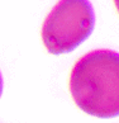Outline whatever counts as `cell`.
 Segmentation results:
<instances>
[{"label": "cell", "instance_id": "obj_1", "mask_svg": "<svg viewBox=\"0 0 119 123\" xmlns=\"http://www.w3.org/2000/svg\"><path fill=\"white\" fill-rule=\"evenodd\" d=\"M70 93L82 112L96 118L119 116V53L95 49L71 70Z\"/></svg>", "mask_w": 119, "mask_h": 123}, {"label": "cell", "instance_id": "obj_2", "mask_svg": "<svg viewBox=\"0 0 119 123\" xmlns=\"http://www.w3.org/2000/svg\"><path fill=\"white\" fill-rule=\"evenodd\" d=\"M94 23L89 0H60L44 19L42 41L52 55L71 52L89 38Z\"/></svg>", "mask_w": 119, "mask_h": 123}, {"label": "cell", "instance_id": "obj_3", "mask_svg": "<svg viewBox=\"0 0 119 123\" xmlns=\"http://www.w3.org/2000/svg\"><path fill=\"white\" fill-rule=\"evenodd\" d=\"M3 93V79H1V74H0V95Z\"/></svg>", "mask_w": 119, "mask_h": 123}, {"label": "cell", "instance_id": "obj_4", "mask_svg": "<svg viewBox=\"0 0 119 123\" xmlns=\"http://www.w3.org/2000/svg\"><path fill=\"white\" fill-rule=\"evenodd\" d=\"M114 4H115V8H117V10L119 13V0H114Z\"/></svg>", "mask_w": 119, "mask_h": 123}]
</instances>
